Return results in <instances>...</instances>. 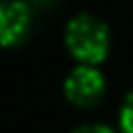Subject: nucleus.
I'll use <instances>...</instances> for the list:
<instances>
[{"label":"nucleus","instance_id":"1","mask_svg":"<svg viewBox=\"0 0 133 133\" xmlns=\"http://www.w3.org/2000/svg\"><path fill=\"white\" fill-rule=\"evenodd\" d=\"M66 47L78 60L100 62L109 51V29L91 14H78L66 24Z\"/></svg>","mask_w":133,"mask_h":133},{"label":"nucleus","instance_id":"2","mask_svg":"<svg viewBox=\"0 0 133 133\" xmlns=\"http://www.w3.org/2000/svg\"><path fill=\"white\" fill-rule=\"evenodd\" d=\"M31 24V9L24 0H0V44H18Z\"/></svg>","mask_w":133,"mask_h":133},{"label":"nucleus","instance_id":"3","mask_svg":"<svg viewBox=\"0 0 133 133\" xmlns=\"http://www.w3.org/2000/svg\"><path fill=\"white\" fill-rule=\"evenodd\" d=\"M102 91H104L102 73L98 69H93V66H78V69H73L64 82L66 98L80 107H89L93 102H98Z\"/></svg>","mask_w":133,"mask_h":133},{"label":"nucleus","instance_id":"4","mask_svg":"<svg viewBox=\"0 0 133 133\" xmlns=\"http://www.w3.org/2000/svg\"><path fill=\"white\" fill-rule=\"evenodd\" d=\"M120 122H122L124 133H133V93L124 100L122 113H120Z\"/></svg>","mask_w":133,"mask_h":133},{"label":"nucleus","instance_id":"5","mask_svg":"<svg viewBox=\"0 0 133 133\" xmlns=\"http://www.w3.org/2000/svg\"><path fill=\"white\" fill-rule=\"evenodd\" d=\"M76 133H113L109 127H102V124H89V127H80Z\"/></svg>","mask_w":133,"mask_h":133},{"label":"nucleus","instance_id":"6","mask_svg":"<svg viewBox=\"0 0 133 133\" xmlns=\"http://www.w3.org/2000/svg\"><path fill=\"white\" fill-rule=\"evenodd\" d=\"M36 5H47V2H53V0H33Z\"/></svg>","mask_w":133,"mask_h":133}]
</instances>
